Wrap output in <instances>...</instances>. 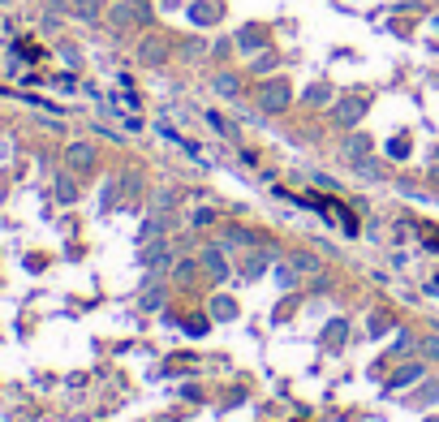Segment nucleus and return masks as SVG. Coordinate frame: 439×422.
Returning a JSON list of instances; mask_svg holds the SVG:
<instances>
[{"instance_id":"obj_7","label":"nucleus","mask_w":439,"mask_h":422,"mask_svg":"<svg viewBox=\"0 0 439 422\" xmlns=\"http://www.w3.org/2000/svg\"><path fill=\"white\" fill-rule=\"evenodd\" d=\"M65 164H69L74 173L95 168V147H91V142H69V147H65Z\"/></svg>"},{"instance_id":"obj_18","label":"nucleus","mask_w":439,"mask_h":422,"mask_svg":"<svg viewBox=\"0 0 439 422\" xmlns=\"http://www.w3.org/2000/svg\"><path fill=\"white\" fill-rule=\"evenodd\" d=\"M74 13L87 18V22H95V18H100V0H74Z\"/></svg>"},{"instance_id":"obj_29","label":"nucleus","mask_w":439,"mask_h":422,"mask_svg":"<svg viewBox=\"0 0 439 422\" xmlns=\"http://www.w3.org/2000/svg\"><path fill=\"white\" fill-rule=\"evenodd\" d=\"M185 332H194V336L207 332V319H190V323H185Z\"/></svg>"},{"instance_id":"obj_14","label":"nucleus","mask_w":439,"mask_h":422,"mask_svg":"<svg viewBox=\"0 0 439 422\" xmlns=\"http://www.w3.org/2000/svg\"><path fill=\"white\" fill-rule=\"evenodd\" d=\"M328 100H332V87L328 82H315L311 91H306V108H323Z\"/></svg>"},{"instance_id":"obj_10","label":"nucleus","mask_w":439,"mask_h":422,"mask_svg":"<svg viewBox=\"0 0 439 422\" xmlns=\"http://www.w3.org/2000/svg\"><path fill=\"white\" fill-rule=\"evenodd\" d=\"M216 95L237 100V95H241V78H237V74H216Z\"/></svg>"},{"instance_id":"obj_12","label":"nucleus","mask_w":439,"mask_h":422,"mask_svg":"<svg viewBox=\"0 0 439 422\" xmlns=\"http://www.w3.org/2000/svg\"><path fill=\"white\" fill-rule=\"evenodd\" d=\"M190 18L199 22V26H207V22L220 18V5H203V0H199V5H190Z\"/></svg>"},{"instance_id":"obj_30","label":"nucleus","mask_w":439,"mask_h":422,"mask_svg":"<svg viewBox=\"0 0 439 422\" xmlns=\"http://www.w3.org/2000/svg\"><path fill=\"white\" fill-rule=\"evenodd\" d=\"M211 220H216V211H211V207H203L199 216H194V224H211Z\"/></svg>"},{"instance_id":"obj_1","label":"nucleus","mask_w":439,"mask_h":422,"mask_svg":"<svg viewBox=\"0 0 439 422\" xmlns=\"http://www.w3.org/2000/svg\"><path fill=\"white\" fill-rule=\"evenodd\" d=\"M370 155H375V138L362 134V129H353V134L340 142V159H345V164H353V168L362 164V159H370Z\"/></svg>"},{"instance_id":"obj_26","label":"nucleus","mask_w":439,"mask_h":422,"mask_svg":"<svg viewBox=\"0 0 439 422\" xmlns=\"http://www.w3.org/2000/svg\"><path fill=\"white\" fill-rule=\"evenodd\" d=\"M275 65H280V60H275V52H263V56L254 60V74H267V69H275Z\"/></svg>"},{"instance_id":"obj_28","label":"nucleus","mask_w":439,"mask_h":422,"mask_svg":"<svg viewBox=\"0 0 439 422\" xmlns=\"http://www.w3.org/2000/svg\"><path fill=\"white\" fill-rule=\"evenodd\" d=\"M258 271H263V254H254L250 263H246V276H258Z\"/></svg>"},{"instance_id":"obj_15","label":"nucleus","mask_w":439,"mask_h":422,"mask_svg":"<svg viewBox=\"0 0 439 422\" xmlns=\"http://www.w3.org/2000/svg\"><path fill=\"white\" fill-rule=\"evenodd\" d=\"M289 263H293V267H297L302 276H315V271L323 267V263H319V258H315V254H306V250H297V254H293V258H289Z\"/></svg>"},{"instance_id":"obj_20","label":"nucleus","mask_w":439,"mask_h":422,"mask_svg":"<svg viewBox=\"0 0 439 422\" xmlns=\"http://www.w3.org/2000/svg\"><path fill=\"white\" fill-rule=\"evenodd\" d=\"M142 306H146V311H159V306H164V285L146 289V293H142Z\"/></svg>"},{"instance_id":"obj_16","label":"nucleus","mask_w":439,"mask_h":422,"mask_svg":"<svg viewBox=\"0 0 439 422\" xmlns=\"http://www.w3.org/2000/svg\"><path fill=\"white\" fill-rule=\"evenodd\" d=\"M211 315H216V319H237V302L233 298H211Z\"/></svg>"},{"instance_id":"obj_19","label":"nucleus","mask_w":439,"mask_h":422,"mask_svg":"<svg viewBox=\"0 0 439 422\" xmlns=\"http://www.w3.org/2000/svg\"><path fill=\"white\" fill-rule=\"evenodd\" d=\"M387 328H392V315H387V311H375V315H370V336H383Z\"/></svg>"},{"instance_id":"obj_5","label":"nucleus","mask_w":439,"mask_h":422,"mask_svg":"<svg viewBox=\"0 0 439 422\" xmlns=\"http://www.w3.org/2000/svg\"><path fill=\"white\" fill-rule=\"evenodd\" d=\"M199 267L207 271V280H229V258H224V250L220 246H203V254H199Z\"/></svg>"},{"instance_id":"obj_27","label":"nucleus","mask_w":439,"mask_h":422,"mask_svg":"<svg viewBox=\"0 0 439 422\" xmlns=\"http://www.w3.org/2000/svg\"><path fill=\"white\" fill-rule=\"evenodd\" d=\"M194 271H199V263H177V280L190 285V280H194Z\"/></svg>"},{"instance_id":"obj_31","label":"nucleus","mask_w":439,"mask_h":422,"mask_svg":"<svg viewBox=\"0 0 439 422\" xmlns=\"http://www.w3.org/2000/svg\"><path fill=\"white\" fill-rule=\"evenodd\" d=\"M431 26H435V30H439V18H435V22H431Z\"/></svg>"},{"instance_id":"obj_24","label":"nucleus","mask_w":439,"mask_h":422,"mask_svg":"<svg viewBox=\"0 0 439 422\" xmlns=\"http://www.w3.org/2000/svg\"><path fill=\"white\" fill-rule=\"evenodd\" d=\"M56 194H60V203H74L78 199V190H74L69 177H60V181H56Z\"/></svg>"},{"instance_id":"obj_21","label":"nucleus","mask_w":439,"mask_h":422,"mask_svg":"<svg viewBox=\"0 0 439 422\" xmlns=\"http://www.w3.org/2000/svg\"><path fill=\"white\" fill-rule=\"evenodd\" d=\"M181 56H185V60H199V56H207V39H190V43L181 47Z\"/></svg>"},{"instance_id":"obj_22","label":"nucleus","mask_w":439,"mask_h":422,"mask_svg":"<svg viewBox=\"0 0 439 422\" xmlns=\"http://www.w3.org/2000/svg\"><path fill=\"white\" fill-rule=\"evenodd\" d=\"M250 241H254V237H250L246 229H229V233H224V246H250Z\"/></svg>"},{"instance_id":"obj_33","label":"nucleus","mask_w":439,"mask_h":422,"mask_svg":"<svg viewBox=\"0 0 439 422\" xmlns=\"http://www.w3.org/2000/svg\"><path fill=\"white\" fill-rule=\"evenodd\" d=\"M427 422H439V418H427Z\"/></svg>"},{"instance_id":"obj_3","label":"nucleus","mask_w":439,"mask_h":422,"mask_svg":"<svg viewBox=\"0 0 439 422\" xmlns=\"http://www.w3.org/2000/svg\"><path fill=\"white\" fill-rule=\"evenodd\" d=\"M289 100H293V91H289L284 78H275V82H263V87H258V108H263V112H284Z\"/></svg>"},{"instance_id":"obj_6","label":"nucleus","mask_w":439,"mask_h":422,"mask_svg":"<svg viewBox=\"0 0 439 422\" xmlns=\"http://www.w3.org/2000/svg\"><path fill=\"white\" fill-rule=\"evenodd\" d=\"M168 52H172V43H168L164 35H146V39L138 43V60H142V65H151V69H155V65H164Z\"/></svg>"},{"instance_id":"obj_4","label":"nucleus","mask_w":439,"mask_h":422,"mask_svg":"<svg viewBox=\"0 0 439 422\" xmlns=\"http://www.w3.org/2000/svg\"><path fill=\"white\" fill-rule=\"evenodd\" d=\"M366 100H362V95H345V100H340L336 108H332V117H336V125H345V129H353L357 121H362L366 117Z\"/></svg>"},{"instance_id":"obj_25","label":"nucleus","mask_w":439,"mask_h":422,"mask_svg":"<svg viewBox=\"0 0 439 422\" xmlns=\"http://www.w3.org/2000/svg\"><path fill=\"white\" fill-rule=\"evenodd\" d=\"M422 353H427L431 362H439V336H422Z\"/></svg>"},{"instance_id":"obj_8","label":"nucleus","mask_w":439,"mask_h":422,"mask_svg":"<svg viewBox=\"0 0 439 422\" xmlns=\"http://www.w3.org/2000/svg\"><path fill=\"white\" fill-rule=\"evenodd\" d=\"M422 379H427V362H401L396 375L387 379V388H414V384H422Z\"/></svg>"},{"instance_id":"obj_9","label":"nucleus","mask_w":439,"mask_h":422,"mask_svg":"<svg viewBox=\"0 0 439 422\" xmlns=\"http://www.w3.org/2000/svg\"><path fill=\"white\" fill-rule=\"evenodd\" d=\"M142 263L151 267V271H159L164 263H172V250H168V241H155V246H142Z\"/></svg>"},{"instance_id":"obj_17","label":"nucleus","mask_w":439,"mask_h":422,"mask_svg":"<svg viewBox=\"0 0 439 422\" xmlns=\"http://www.w3.org/2000/svg\"><path fill=\"white\" fill-rule=\"evenodd\" d=\"M159 229H164V220H159V216H151V220L142 224V233H138V241H142V246H151V241L159 237Z\"/></svg>"},{"instance_id":"obj_23","label":"nucleus","mask_w":439,"mask_h":422,"mask_svg":"<svg viewBox=\"0 0 439 422\" xmlns=\"http://www.w3.org/2000/svg\"><path fill=\"white\" fill-rule=\"evenodd\" d=\"M387 155H392V159H405V155H409V138H392V142H387Z\"/></svg>"},{"instance_id":"obj_11","label":"nucleus","mask_w":439,"mask_h":422,"mask_svg":"<svg viewBox=\"0 0 439 422\" xmlns=\"http://www.w3.org/2000/svg\"><path fill=\"white\" fill-rule=\"evenodd\" d=\"M345 336H349L345 319H340V323H328V328H323V349H336V345H345Z\"/></svg>"},{"instance_id":"obj_13","label":"nucleus","mask_w":439,"mask_h":422,"mask_svg":"<svg viewBox=\"0 0 439 422\" xmlns=\"http://www.w3.org/2000/svg\"><path fill=\"white\" fill-rule=\"evenodd\" d=\"M237 43L246 47V52H254V47H263V43H267V35H263V30H258V26H246V30H241V35H237Z\"/></svg>"},{"instance_id":"obj_32","label":"nucleus","mask_w":439,"mask_h":422,"mask_svg":"<svg viewBox=\"0 0 439 422\" xmlns=\"http://www.w3.org/2000/svg\"><path fill=\"white\" fill-rule=\"evenodd\" d=\"M435 164H439V151H435Z\"/></svg>"},{"instance_id":"obj_2","label":"nucleus","mask_w":439,"mask_h":422,"mask_svg":"<svg viewBox=\"0 0 439 422\" xmlns=\"http://www.w3.org/2000/svg\"><path fill=\"white\" fill-rule=\"evenodd\" d=\"M108 18H112V30H129L134 22H146V18H151V9H146L142 0H117V9H112Z\"/></svg>"}]
</instances>
